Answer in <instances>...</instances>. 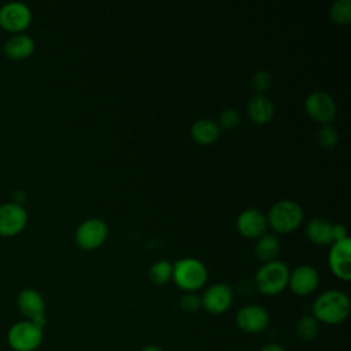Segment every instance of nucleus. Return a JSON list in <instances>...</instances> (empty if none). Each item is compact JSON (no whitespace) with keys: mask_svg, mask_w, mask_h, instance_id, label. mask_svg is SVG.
<instances>
[{"mask_svg":"<svg viewBox=\"0 0 351 351\" xmlns=\"http://www.w3.org/2000/svg\"><path fill=\"white\" fill-rule=\"evenodd\" d=\"M351 310L348 296L339 289H329L322 292L313 303V317L325 325H339L344 322Z\"/></svg>","mask_w":351,"mask_h":351,"instance_id":"obj_1","label":"nucleus"},{"mask_svg":"<svg viewBox=\"0 0 351 351\" xmlns=\"http://www.w3.org/2000/svg\"><path fill=\"white\" fill-rule=\"evenodd\" d=\"M289 280V269L288 266L281 261H270L263 263L254 280L255 288L267 296H274L281 293L288 287Z\"/></svg>","mask_w":351,"mask_h":351,"instance_id":"obj_2","label":"nucleus"},{"mask_svg":"<svg viewBox=\"0 0 351 351\" xmlns=\"http://www.w3.org/2000/svg\"><path fill=\"white\" fill-rule=\"evenodd\" d=\"M173 281L185 292L200 289L207 281V269L196 258H182L173 265Z\"/></svg>","mask_w":351,"mask_h":351,"instance_id":"obj_3","label":"nucleus"},{"mask_svg":"<svg viewBox=\"0 0 351 351\" xmlns=\"http://www.w3.org/2000/svg\"><path fill=\"white\" fill-rule=\"evenodd\" d=\"M266 219L277 233H291L302 223L303 208L293 200H280L270 207Z\"/></svg>","mask_w":351,"mask_h":351,"instance_id":"obj_4","label":"nucleus"},{"mask_svg":"<svg viewBox=\"0 0 351 351\" xmlns=\"http://www.w3.org/2000/svg\"><path fill=\"white\" fill-rule=\"evenodd\" d=\"M44 328L22 319L12 324L7 332V343L14 351H36L44 339Z\"/></svg>","mask_w":351,"mask_h":351,"instance_id":"obj_5","label":"nucleus"},{"mask_svg":"<svg viewBox=\"0 0 351 351\" xmlns=\"http://www.w3.org/2000/svg\"><path fill=\"white\" fill-rule=\"evenodd\" d=\"M32 23V11L22 1H8L0 7V26L18 34L26 30Z\"/></svg>","mask_w":351,"mask_h":351,"instance_id":"obj_6","label":"nucleus"},{"mask_svg":"<svg viewBox=\"0 0 351 351\" xmlns=\"http://www.w3.org/2000/svg\"><path fill=\"white\" fill-rule=\"evenodd\" d=\"M16 306L25 319L32 321L41 328L45 326V300L38 291L33 288L22 289L16 296Z\"/></svg>","mask_w":351,"mask_h":351,"instance_id":"obj_7","label":"nucleus"},{"mask_svg":"<svg viewBox=\"0 0 351 351\" xmlns=\"http://www.w3.org/2000/svg\"><path fill=\"white\" fill-rule=\"evenodd\" d=\"M107 236V223L99 218H89L77 228L75 243L82 250H95L106 241Z\"/></svg>","mask_w":351,"mask_h":351,"instance_id":"obj_8","label":"nucleus"},{"mask_svg":"<svg viewBox=\"0 0 351 351\" xmlns=\"http://www.w3.org/2000/svg\"><path fill=\"white\" fill-rule=\"evenodd\" d=\"M26 225L27 213L22 204L16 202L0 204V236H16L26 228Z\"/></svg>","mask_w":351,"mask_h":351,"instance_id":"obj_9","label":"nucleus"},{"mask_svg":"<svg viewBox=\"0 0 351 351\" xmlns=\"http://www.w3.org/2000/svg\"><path fill=\"white\" fill-rule=\"evenodd\" d=\"M200 299H202V307L207 313L213 315H219L228 311L229 307L232 306L233 289L225 282L213 284L204 291Z\"/></svg>","mask_w":351,"mask_h":351,"instance_id":"obj_10","label":"nucleus"},{"mask_svg":"<svg viewBox=\"0 0 351 351\" xmlns=\"http://www.w3.org/2000/svg\"><path fill=\"white\" fill-rule=\"evenodd\" d=\"M270 322V317L266 308L258 304H247L241 307L236 314V325L240 330L248 335H256L263 332Z\"/></svg>","mask_w":351,"mask_h":351,"instance_id":"obj_11","label":"nucleus"},{"mask_svg":"<svg viewBox=\"0 0 351 351\" xmlns=\"http://www.w3.org/2000/svg\"><path fill=\"white\" fill-rule=\"evenodd\" d=\"M329 251V267L332 273L343 280L350 281L351 280V240L350 237H346L339 241H333L330 244Z\"/></svg>","mask_w":351,"mask_h":351,"instance_id":"obj_12","label":"nucleus"},{"mask_svg":"<svg viewBox=\"0 0 351 351\" xmlns=\"http://www.w3.org/2000/svg\"><path fill=\"white\" fill-rule=\"evenodd\" d=\"M304 110L307 115L318 123L329 125L336 117V103L325 92H313L304 101Z\"/></svg>","mask_w":351,"mask_h":351,"instance_id":"obj_13","label":"nucleus"},{"mask_svg":"<svg viewBox=\"0 0 351 351\" xmlns=\"http://www.w3.org/2000/svg\"><path fill=\"white\" fill-rule=\"evenodd\" d=\"M319 284L318 271L310 265H300L289 271L288 285L293 293L299 296L311 295Z\"/></svg>","mask_w":351,"mask_h":351,"instance_id":"obj_14","label":"nucleus"},{"mask_svg":"<svg viewBox=\"0 0 351 351\" xmlns=\"http://www.w3.org/2000/svg\"><path fill=\"white\" fill-rule=\"evenodd\" d=\"M237 230L247 239H258L265 234L267 228L266 215L256 208H247L237 217Z\"/></svg>","mask_w":351,"mask_h":351,"instance_id":"obj_15","label":"nucleus"},{"mask_svg":"<svg viewBox=\"0 0 351 351\" xmlns=\"http://www.w3.org/2000/svg\"><path fill=\"white\" fill-rule=\"evenodd\" d=\"M34 40L25 33L12 34L3 44L4 55L14 60H22L29 58L34 52Z\"/></svg>","mask_w":351,"mask_h":351,"instance_id":"obj_16","label":"nucleus"},{"mask_svg":"<svg viewBox=\"0 0 351 351\" xmlns=\"http://www.w3.org/2000/svg\"><path fill=\"white\" fill-rule=\"evenodd\" d=\"M247 114L252 122L265 125L274 117V104L267 96L256 95L250 99L247 104Z\"/></svg>","mask_w":351,"mask_h":351,"instance_id":"obj_17","label":"nucleus"},{"mask_svg":"<svg viewBox=\"0 0 351 351\" xmlns=\"http://www.w3.org/2000/svg\"><path fill=\"white\" fill-rule=\"evenodd\" d=\"M221 134L219 125L213 119H197L191 128L192 138L200 145H210L218 140Z\"/></svg>","mask_w":351,"mask_h":351,"instance_id":"obj_18","label":"nucleus"},{"mask_svg":"<svg viewBox=\"0 0 351 351\" xmlns=\"http://www.w3.org/2000/svg\"><path fill=\"white\" fill-rule=\"evenodd\" d=\"M306 234L317 245H329L333 243L332 239V223L321 217H314L306 226Z\"/></svg>","mask_w":351,"mask_h":351,"instance_id":"obj_19","label":"nucleus"},{"mask_svg":"<svg viewBox=\"0 0 351 351\" xmlns=\"http://www.w3.org/2000/svg\"><path fill=\"white\" fill-rule=\"evenodd\" d=\"M280 251V243L277 236L271 233H265L261 237H258V241L255 244V255L262 262H270L274 261Z\"/></svg>","mask_w":351,"mask_h":351,"instance_id":"obj_20","label":"nucleus"},{"mask_svg":"<svg viewBox=\"0 0 351 351\" xmlns=\"http://www.w3.org/2000/svg\"><path fill=\"white\" fill-rule=\"evenodd\" d=\"M321 324L313 315H303L296 324V335L303 341H311L318 337Z\"/></svg>","mask_w":351,"mask_h":351,"instance_id":"obj_21","label":"nucleus"},{"mask_svg":"<svg viewBox=\"0 0 351 351\" xmlns=\"http://www.w3.org/2000/svg\"><path fill=\"white\" fill-rule=\"evenodd\" d=\"M171 274H173V265L166 259H160L155 262L148 271V277L151 282L155 285H165L171 280Z\"/></svg>","mask_w":351,"mask_h":351,"instance_id":"obj_22","label":"nucleus"},{"mask_svg":"<svg viewBox=\"0 0 351 351\" xmlns=\"http://www.w3.org/2000/svg\"><path fill=\"white\" fill-rule=\"evenodd\" d=\"M330 16L337 25H348L351 22V0H337L330 7Z\"/></svg>","mask_w":351,"mask_h":351,"instance_id":"obj_23","label":"nucleus"},{"mask_svg":"<svg viewBox=\"0 0 351 351\" xmlns=\"http://www.w3.org/2000/svg\"><path fill=\"white\" fill-rule=\"evenodd\" d=\"M317 140L318 144L326 149H330L333 147H336L337 141H339V132L336 128H333L332 125H324L317 134Z\"/></svg>","mask_w":351,"mask_h":351,"instance_id":"obj_24","label":"nucleus"},{"mask_svg":"<svg viewBox=\"0 0 351 351\" xmlns=\"http://www.w3.org/2000/svg\"><path fill=\"white\" fill-rule=\"evenodd\" d=\"M251 84H252V88L259 95H263V92H266L271 85V74L266 70H259L252 75Z\"/></svg>","mask_w":351,"mask_h":351,"instance_id":"obj_25","label":"nucleus"},{"mask_svg":"<svg viewBox=\"0 0 351 351\" xmlns=\"http://www.w3.org/2000/svg\"><path fill=\"white\" fill-rule=\"evenodd\" d=\"M180 307H181L182 311L193 314V313H196L202 307V299L195 292H186L180 299Z\"/></svg>","mask_w":351,"mask_h":351,"instance_id":"obj_26","label":"nucleus"},{"mask_svg":"<svg viewBox=\"0 0 351 351\" xmlns=\"http://www.w3.org/2000/svg\"><path fill=\"white\" fill-rule=\"evenodd\" d=\"M240 123V112L236 108H225L219 114V123L225 129H233Z\"/></svg>","mask_w":351,"mask_h":351,"instance_id":"obj_27","label":"nucleus"},{"mask_svg":"<svg viewBox=\"0 0 351 351\" xmlns=\"http://www.w3.org/2000/svg\"><path fill=\"white\" fill-rule=\"evenodd\" d=\"M346 237H348V236H347V229H346L344 225H341V223L332 225V239H333V241H339V240H343Z\"/></svg>","mask_w":351,"mask_h":351,"instance_id":"obj_28","label":"nucleus"},{"mask_svg":"<svg viewBox=\"0 0 351 351\" xmlns=\"http://www.w3.org/2000/svg\"><path fill=\"white\" fill-rule=\"evenodd\" d=\"M259 351H287L281 344L277 343H269L266 346H263Z\"/></svg>","mask_w":351,"mask_h":351,"instance_id":"obj_29","label":"nucleus"},{"mask_svg":"<svg viewBox=\"0 0 351 351\" xmlns=\"http://www.w3.org/2000/svg\"><path fill=\"white\" fill-rule=\"evenodd\" d=\"M140 351H163L162 348H159L158 346H147L144 348H141Z\"/></svg>","mask_w":351,"mask_h":351,"instance_id":"obj_30","label":"nucleus"}]
</instances>
